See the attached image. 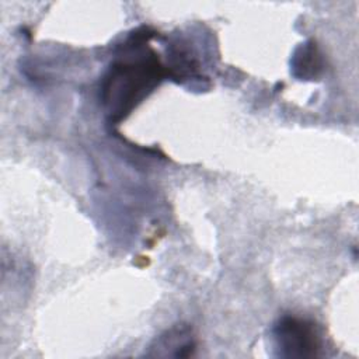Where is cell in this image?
Here are the masks:
<instances>
[{
	"label": "cell",
	"instance_id": "cell-1",
	"mask_svg": "<svg viewBox=\"0 0 359 359\" xmlns=\"http://www.w3.org/2000/svg\"><path fill=\"white\" fill-rule=\"evenodd\" d=\"M163 77V66L153 50L122 56L107 72L101 100L112 121H121L150 93Z\"/></svg>",
	"mask_w": 359,
	"mask_h": 359
},
{
	"label": "cell",
	"instance_id": "cell-2",
	"mask_svg": "<svg viewBox=\"0 0 359 359\" xmlns=\"http://www.w3.org/2000/svg\"><path fill=\"white\" fill-rule=\"evenodd\" d=\"M275 349L282 358H314L321 351L317 325L302 317L285 316L273 327Z\"/></svg>",
	"mask_w": 359,
	"mask_h": 359
},
{
	"label": "cell",
	"instance_id": "cell-3",
	"mask_svg": "<svg viewBox=\"0 0 359 359\" xmlns=\"http://www.w3.org/2000/svg\"><path fill=\"white\" fill-rule=\"evenodd\" d=\"M154 349H168V355L175 349L174 356H189L195 349V341L188 327H174L157 339Z\"/></svg>",
	"mask_w": 359,
	"mask_h": 359
},
{
	"label": "cell",
	"instance_id": "cell-4",
	"mask_svg": "<svg viewBox=\"0 0 359 359\" xmlns=\"http://www.w3.org/2000/svg\"><path fill=\"white\" fill-rule=\"evenodd\" d=\"M292 69L300 79H313L318 74L321 70V59L313 42H307L296 50Z\"/></svg>",
	"mask_w": 359,
	"mask_h": 359
}]
</instances>
